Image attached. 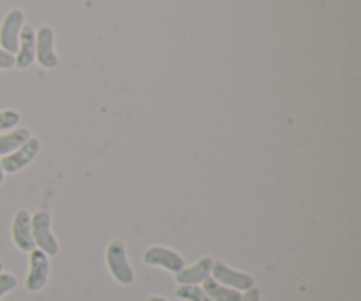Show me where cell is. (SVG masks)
Instances as JSON below:
<instances>
[{"label": "cell", "instance_id": "cell-9", "mask_svg": "<svg viewBox=\"0 0 361 301\" xmlns=\"http://www.w3.org/2000/svg\"><path fill=\"white\" fill-rule=\"evenodd\" d=\"M212 266H214V261L210 257H203L201 261H197L194 266L183 268L182 271H178L176 275V282L182 285H196L200 282L207 281L212 274Z\"/></svg>", "mask_w": 361, "mask_h": 301}, {"label": "cell", "instance_id": "cell-5", "mask_svg": "<svg viewBox=\"0 0 361 301\" xmlns=\"http://www.w3.org/2000/svg\"><path fill=\"white\" fill-rule=\"evenodd\" d=\"M212 274H214V281L226 288L236 289V291H249L250 288H254V278L250 275L231 270L224 263H214Z\"/></svg>", "mask_w": 361, "mask_h": 301}, {"label": "cell", "instance_id": "cell-15", "mask_svg": "<svg viewBox=\"0 0 361 301\" xmlns=\"http://www.w3.org/2000/svg\"><path fill=\"white\" fill-rule=\"evenodd\" d=\"M20 122V113L14 111V109H6V111H0V130L11 129V127L18 125Z\"/></svg>", "mask_w": 361, "mask_h": 301}, {"label": "cell", "instance_id": "cell-6", "mask_svg": "<svg viewBox=\"0 0 361 301\" xmlns=\"http://www.w3.org/2000/svg\"><path fill=\"white\" fill-rule=\"evenodd\" d=\"M143 261L145 264L166 268V270L173 271V274H178V271L185 268L182 257L176 252H173V250L164 249V247H150V249H147L143 254Z\"/></svg>", "mask_w": 361, "mask_h": 301}, {"label": "cell", "instance_id": "cell-20", "mask_svg": "<svg viewBox=\"0 0 361 301\" xmlns=\"http://www.w3.org/2000/svg\"><path fill=\"white\" fill-rule=\"evenodd\" d=\"M148 301H168V300H164V298H161V296H154V298H150Z\"/></svg>", "mask_w": 361, "mask_h": 301}, {"label": "cell", "instance_id": "cell-19", "mask_svg": "<svg viewBox=\"0 0 361 301\" xmlns=\"http://www.w3.org/2000/svg\"><path fill=\"white\" fill-rule=\"evenodd\" d=\"M4 182V169H2V164H0V185H2Z\"/></svg>", "mask_w": 361, "mask_h": 301}, {"label": "cell", "instance_id": "cell-21", "mask_svg": "<svg viewBox=\"0 0 361 301\" xmlns=\"http://www.w3.org/2000/svg\"><path fill=\"white\" fill-rule=\"evenodd\" d=\"M2 268H4V264H2V261H0V274H2Z\"/></svg>", "mask_w": 361, "mask_h": 301}, {"label": "cell", "instance_id": "cell-8", "mask_svg": "<svg viewBox=\"0 0 361 301\" xmlns=\"http://www.w3.org/2000/svg\"><path fill=\"white\" fill-rule=\"evenodd\" d=\"M13 240L16 247L23 252H30L34 250V236H32L30 228V215L27 210H20L14 215L13 221Z\"/></svg>", "mask_w": 361, "mask_h": 301}, {"label": "cell", "instance_id": "cell-17", "mask_svg": "<svg viewBox=\"0 0 361 301\" xmlns=\"http://www.w3.org/2000/svg\"><path fill=\"white\" fill-rule=\"evenodd\" d=\"M14 66H16V59L11 53L0 49V69H11Z\"/></svg>", "mask_w": 361, "mask_h": 301}, {"label": "cell", "instance_id": "cell-12", "mask_svg": "<svg viewBox=\"0 0 361 301\" xmlns=\"http://www.w3.org/2000/svg\"><path fill=\"white\" fill-rule=\"evenodd\" d=\"M203 291L212 301H242V295L236 289L226 288L210 277L203 281Z\"/></svg>", "mask_w": 361, "mask_h": 301}, {"label": "cell", "instance_id": "cell-4", "mask_svg": "<svg viewBox=\"0 0 361 301\" xmlns=\"http://www.w3.org/2000/svg\"><path fill=\"white\" fill-rule=\"evenodd\" d=\"M39 148H41L39 140L30 137L27 143L21 145V147L18 148V150H14L13 154L4 155V159L0 161L4 173H9V175H13V173H18L20 169H23L25 166H28L32 161H34L35 155L39 154Z\"/></svg>", "mask_w": 361, "mask_h": 301}, {"label": "cell", "instance_id": "cell-18", "mask_svg": "<svg viewBox=\"0 0 361 301\" xmlns=\"http://www.w3.org/2000/svg\"><path fill=\"white\" fill-rule=\"evenodd\" d=\"M259 289L257 288H250L245 295L242 296V301H259Z\"/></svg>", "mask_w": 361, "mask_h": 301}, {"label": "cell", "instance_id": "cell-3", "mask_svg": "<svg viewBox=\"0 0 361 301\" xmlns=\"http://www.w3.org/2000/svg\"><path fill=\"white\" fill-rule=\"evenodd\" d=\"M23 27V13L20 9H13L6 14L0 28V44L4 51L18 53V44H20V30Z\"/></svg>", "mask_w": 361, "mask_h": 301}, {"label": "cell", "instance_id": "cell-14", "mask_svg": "<svg viewBox=\"0 0 361 301\" xmlns=\"http://www.w3.org/2000/svg\"><path fill=\"white\" fill-rule=\"evenodd\" d=\"M175 295L176 298L187 301H212L207 295H204L203 289L197 288V285H180V288L176 289Z\"/></svg>", "mask_w": 361, "mask_h": 301}, {"label": "cell", "instance_id": "cell-11", "mask_svg": "<svg viewBox=\"0 0 361 301\" xmlns=\"http://www.w3.org/2000/svg\"><path fill=\"white\" fill-rule=\"evenodd\" d=\"M35 56V32L32 27H21L20 30V44H18L16 67L27 69Z\"/></svg>", "mask_w": 361, "mask_h": 301}, {"label": "cell", "instance_id": "cell-16", "mask_svg": "<svg viewBox=\"0 0 361 301\" xmlns=\"http://www.w3.org/2000/svg\"><path fill=\"white\" fill-rule=\"evenodd\" d=\"M16 285H18V281L14 275L0 274V298H2L4 295H7L9 291H13Z\"/></svg>", "mask_w": 361, "mask_h": 301}, {"label": "cell", "instance_id": "cell-13", "mask_svg": "<svg viewBox=\"0 0 361 301\" xmlns=\"http://www.w3.org/2000/svg\"><path fill=\"white\" fill-rule=\"evenodd\" d=\"M28 140H30V130L28 129H16L9 134H4V136H0V155L13 154Z\"/></svg>", "mask_w": 361, "mask_h": 301}, {"label": "cell", "instance_id": "cell-7", "mask_svg": "<svg viewBox=\"0 0 361 301\" xmlns=\"http://www.w3.org/2000/svg\"><path fill=\"white\" fill-rule=\"evenodd\" d=\"M48 256H46L42 250L34 249L30 250V271H28V277L25 285H27L28 291L37 293L44 288L46 281H48Z\"/></svg>", "mask_w": 361, "mask_h": 301}, {"label": "cell", "instance_id": "cell-10", "mask_svg": "<svg viewBox=\"0 0 361 301\" xmlns=\"http://www.w3.org/2000/svg\"><path fill=\"white\" fill-rule=\"evenodd\" d=\"M37 60L46 69L59 66V59L53 51V30L49 27H41L37 32Z\"/></svg>", "mask_w": 361, "mask_h": 301}, {"label": "cell", "instance_id": "cell-2", "mask_svg": "<svg viewBox=\"0 0 361 301\" xmlns=\"http://www.w3.org/2000/svg\"><path fill=\"white\" fill-rule=\"evenodd\" d=\"M32 236H34V243H37L39 250L46 254V256H56L59 254V243H56L55 236L51 235V217L48 211L41 210L34 214L30 219Z\"/></svg>", "mask_w": 361, "mask_h": 301}, {"label": "cell", "instance_id": "cell-1", "mask_svg": "<svg viewBox=\"0 0 361 301\" xmlns=\"http://www.w3.org/2000/svg\"><path fill=\"white\" fill-rule=\"evenodd\" d=\"M106 261H108V268L116 282L127 285L134 281V271L127 261L126 243L122 240H113L109 243L108 250H106Z\"/></svg>", "mask_w": 361, "mask_h": 301}]
</instances>
